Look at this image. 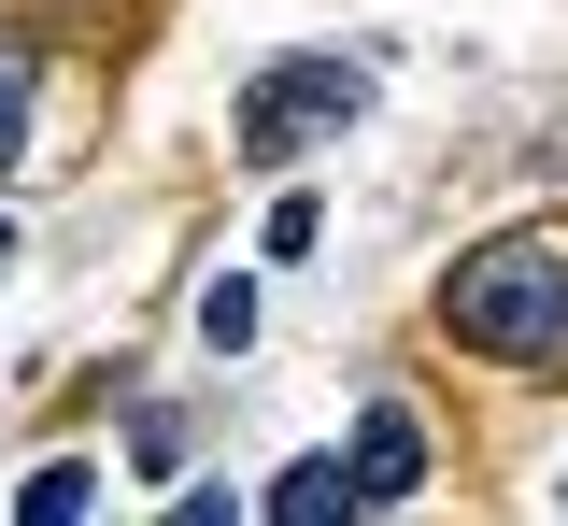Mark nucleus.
Here are the masks:
<instances>
[{
    "label": "nucleus",
    "mask_w": 568,
    "mask_h": 526,
    "mask_svg": "<svg viewBox=\"0 0 568 526\" xmlns=\"http://www.w3.org/2000/svg\"><path fill=\"white\" fill-rule=\"evenodd\" d=\"M355 498H369V513H398V498H413L426 484V427L413 413H398V398H384V413H369V427H355V469H342Z\"/></svg>",
    "instance_id": "nucleus-3"
},
{
    "label": "nucleus",
    "mask_w": 568,
    "mask_h": 526,
    "mask_svg": "<svg viewBox=\"0 0 568 526\" xmlns=\"http://www.w3.org/2000/svg\"><path fill=\"white\" fill-rule=\"evenodd\" d=\"M200 342H213V356L256 342V285H242V271H213V285H200Z\"/></svg>",
    "instance_id": "nucleus-6"
},
{
    "label": "nucleus",
    "mask_w": 568,
    "mask_h": 526,
    "mask_svg": "<svg viewBox=\"0 0 568 526\" xmlns=\"http://www.w3.org/2000/svg\"><path fill=\"white\" fill-rule=\"evenodd\" d=\"M14 513H29V526H71V513H100V469H85V455L29 469V484H14Z\"/></svg>",
    "instance_id": "nucleus-5"
},
{
    "label": "nucleus",
    "mask_w": 568,
    "mask_h": 526,
    "mask_svg": "<svg viewBox=\"0 0 568 526\" xmlns=\"http://www.w3.org/2000/svg\"><path fill=\"white\" fill-rule=\"evenodd\" d=\"M0 271H14V227H0Z\"/></svg>",
    "instance_id": "nucleus-8"
},
{
    "label": "nucleus",
    "mask_w": 568,
    "mask_h": 526,
    "mask_svg": "<svg viewBox=\"0 0 568 526\" xmlns=\"http://www.w3.org/2000/svg\"><path fill=\"white\" fill-rule=\"evenodd\" d=\"M327 513H355V484H342V455H298L271 484V526H327Z\"/></svg>",
    "instance_id": "nucleus-4"
},
{
    "label": "nucleus",
    "mask_w": 568,
    "mask_h": 526,
    "mask_svg": "<svg viewBox=\"0 0 568 526\" xmlns=\"http://www.w3.org/2000/svg\"><path fill=\"white\" fill-rule=\"evenodd\" d=\"M355 114H369V85H355L342 58H271V72L242 85V156H256V171H284V156L342 143Z\"/></svg>",
    "instance_id": "nucleus-2"
},
{
    "label": "nucleus",
    "mask_w": 568,
    "mask_h": 526,
    "mask_svg": "<svg viewBox=\"0 0 568 526\" xmlns=\"http://www.w3.org/2000/svg\"><path fill=\"white\" fill-rule=\"evenodd\" d=\"M440 327L469 356H511V371H568V242H484L440 285Z\"/></svg>",
    "instance_id": "nucleus-1"
},
{
    "label": "nucleus",
    "mask_w": 568,
    "mask_h": 526,
    "mask_svg": "<svg viewBox=\"0 0 568 526\" xmlns=\"http://www.w3.org/2000/svg\"><path fill=\"white\" fill-rule=\"evenodd\" d=\"M29 143V43H14V29H0V156Z\"/></svg>",
    "instance_id": "nucleus-7"
}]
</instances>
